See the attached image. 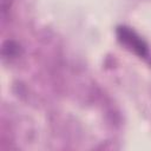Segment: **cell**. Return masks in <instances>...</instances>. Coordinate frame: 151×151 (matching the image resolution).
I'll return each instance as SVG.
<instances>
[{
    "mask_svg": "<svg viewBox=\"0 0 151 151\" xmlns=\"http://www.w3.org/2000/svg\"><path fill=\"white\" fill-rule=\"evenodd\" d=\"M1 52L4 58H15L20 54V45L13 40H7L2 44Z\"/></svg>",
    "mask_w": 151,
    "mask_h": 151,
    "instance_id": "2",
    "label": "cell"
},
{
    "mask_svg": "<svg viewBox=\"0 0 151 151\" xmlns=\"http://www.w3.org/2000/svg\"><path fill=\"white\" fill-rule=\"evenodd\" d=\"M117 38L122 45L126 48L136 53L140 58H147L149 55V47L146 42L139 37L131 27L127 26H119L117 28Z\"/></svg>",
    "mask_w": 151,
    "mask_h": 151,
    "instance_id": "1",
    "label": "cell"
},
{
    "mask_svg": "<svg viewBox=\"0 0 151 151\" xmlns=\"http://www.w3.org/2000/svg\"><path fill=\"white\" fill-rule=\"evenodd\" d=\"M11 2L12 0H1V15L2 17H5V14L8 12L11 7Z\"/></svg>",
    "mask_w": 151,
    "mask_h": 151,
    "instance_id": "3",
    "label": "cell"
}]
</instances>
